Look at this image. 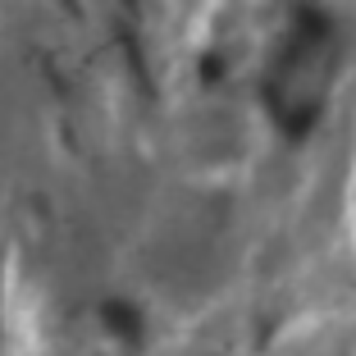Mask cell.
Wrapping results in <instances>:
<instances>
[{"label": "cell", "instance_id": "1", "mask_svg": "<svg viewBox=\"0 0 356 356\" xmlns=\"http://www.w3.org/2000/svg\"><path fill=\"white\" fill-rule=\"evenodd\" d=\"M101 320H105L110 329H115L119 338H137V334H142V315H137L133 306L124 302V297H115V302H105V306H101Z\"/></svg>", "mask_w": 356, "mask_h": 356}]
</instances>
